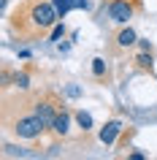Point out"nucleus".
Listing matches in <instances>:
<instances>
[{
    "mask_svg": "<svg viewBox=\"0 0 157 160\" xmlns=\"http://www.w3.org/2000/svg\"><path fill=\"white\" fill-rule=\"evenodd\" d=\"M57 22H60V11L54 8L52 0H27L14 11L11 30L19 38L35 41V38H43L46 33H52Z\"/></svg>",
    "mask_w": 157,
    "mask_h": 160,
    "instance_id": "f257e3e1",
    "label": "nucleus"
},
{
    "mask_svg": "<svg viewBox=\"0 0 157 160\" xmlns=\"http://www.w3.org/2000/svg\"><path fill=\"white\" fill-rule=\"evenodd\" d=\"M6 125H8V130H11L14 136H19V138H38V136L49 128L33 109L19 111V117H17V119H14V117L6 119Z\"/></svg>",
    "mask_w": 157,
    "mask_h": 160,
    "instance_id": "f03ea898",
    "label": "nucleus"
},
{
    "mask_svg": "<svg viewBox=\"0 0 157 160\" xmlns=\"http://www.w3.org/2000/svg\"><path fill=\"white\" fill-rule=\"evenodd\" d=\"M141 8L138 0H111L108 3V17L116 25H127V19H133V14Z\"/></svg>",
    "mask_w": 157,
    "mask_h": 160,
    "instance_id": "7ed1b4c3",
    "label": "nucleus"
},
{
    "mask_svg": "<svg viewBox=\"0 0 157 160\" xmlns=\"http://www.w3.org/2000/svg\"><path fill=\"white\" fill-rule=\"evenodd\" d=\"M60 109H62V106H60V101H57L52 92L43 95V98H38V101H35V106H33V111H35V114H38V117H41L49 128H52V122H54V117H57Z\"/></svg>",
    "mask_w": 157,
    "mask_h": 160,
    "instance_id": "20e7f679",
    "label": "nucleus"
},
{
    "mask_svg": "<svg viewBox=\"0 0 157 160\" xmlns=\"http://www.w3.org/2000/svg\"><path fill=\"white\" fill-rule=\"evenodd\" d=\"M133 43H138V35H135V30H133V27L125 25L122 30L111 38V52H125V49H130Z\"/></svg>",
    "mask_w": 157,
    "mask_h": 160,
    "instance_id": "39448f33",
    "label": "nucleus"
},
{
    "mask_svg": "<svg viewBox=\"0 0 157 160\" xmlns=\"http://www.w3.org/2000/svg\"><path fill=\"white\" fill-rule=\"evenodd\" d=\"M119 133H122V122H119V119H111V122H106V125L100 128L98 138L106 144V147H111V144L116 141V136H119Z\"/></svg>",
    "mask_w": 157,
    "mask_h": 160,
    "instance_id": "423d86ee",
    "label": "nucleus"
},
{
    "mask_svg": "<svg viewBox=\"0 0 157 160\" xmlns=\"http://www.w3.org/2000/svg\"><path fill=\"white\" fill-rule=\"evenodd\" d=\"M52 130L57 136H68V130H71V111L68 109H60L57 117H54V122H52Z\"/></svg>",
    "mask_w": 157,
    "mask_h": 160,
    "instance_id": "0eeeda50",
    "label": "nucleus"
},
{
    "mask_svg": "<svg viewBox=\"0 0 157 160\" xmlns=\"http://www.w3.org/2000/svg\"><path fill=\"white\" fill-rule=\"evenodd\" d=\"M135 62V68H141V71H149L152 73V68H155V60H152V52H141L138 57L133 60Z\"/></svg>",
    "mask_w": 157,
    "mask_h": 160,
    "instance_id": "6e6552de",
    "label": "nucleus"
},
{
    "mask_svg": "<svg viewBox=\"0 0 157 160\" xmlns=\"http://www.w3.org/2000/svg\"><path fill=\"white\" fill-rule=\"evenodd\" d=\"M54 3V8L60 11V17H65L71 8H79V0H52Z\"/></svg>",
    "mask_w": 157,
    "mask_h": 160,
    "instance_id": "1a4fd4ad",
    "label": "nucleus"
},
{
    "mask_svg": "<svg viewBox=\"0 0 157 160\" xmlns=\"http://www.w3.org/2000/svg\"><path fill=\"white\" fill-rule=\"evenodd\" d=\"M92 76L95 79H103L106 76V60L103 57H92Z\"/></svg>",
    "mask_w": 157,
    "mask_h": 160,
    "instance_id": "9d476101",
    "label": "nucleus"
},
{
    "mask_svg": "<svg viewBox=\"0 0 157 160\" xmlns=\"http://www.w3.org/2000/svg\"><path fill=\"white\" fill-rule=\"evenodd\" d=\"M76 122H79V128H81L84 133L92 130V114H87V111H76Z\"/></svg>",
    "mask_w": 157,
    "mask_h": 160,
    "instance_id": "9b49d317",
    "label": "nucleus"
},
{
    "mask_svg": "<svg viewBox=\"0 0 157 160\" xmlns=\"http://www.w3.org/2000/svg\"><path fill=\"white\" fill-rule=\"evenodd\" d=\"M11 82H14V84H17L19 90H27V87H30V76H27L25 71H22V73H19V71H17V73H14V79H11Z\"/></svg>",
    "mask_w": 157,
    "mask_h": 160,
    "instance_id": "f8f14e48",
    "label": "nucleus"
},
{
    "mask_svg": "<svg viewBox=\"0 0 157 160\" xmlns=\"http://www.w3.org/2000/svg\"><path fill=\"white\" fill-rule=\"evenodd\" d=\"M62 35H65V27L54 25V30H52V41H57V38H62Z\"/></svg>",
    "mask_w": 157,
    "mask_h": 160,
    "instance_id": "ddd939ff",
    "label": "nucleus"
},
{
    "mask_svg": "<svg viewBox=\"0 0 157 160\" xmlns=\"http://www.w3.org/2000/svg\"><path fill=\"white\" fill-rule=\"evenodd\" d=\"M68 95H71V98H79V95H81V90H79V87H68Z\"/></svg>",
    "mask_w": 157,
    "mask_h": 160,
    "instance_id": "4468645a",
    "label": "nucleus"
},
{
    "mask_svg": "<svg viewBox=\"0 0 157 160\" xmlns=\"http://www.w3.org/2000/svg\"><path fill=\"white\" fill-rule=\"evenodd\" d=\"M138 46H141V52H152V43L149 41H138Z\"/></svg>",
    "mask_w": 157,
    "mask_h": 160,
    "instance_id": "2eb2a0df",
    "label": "nucleus"
}]
</instances>
